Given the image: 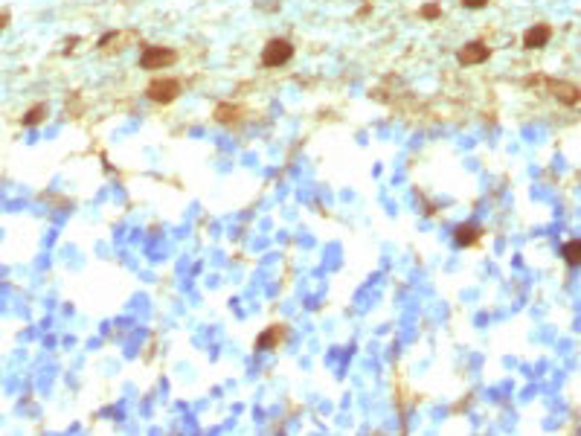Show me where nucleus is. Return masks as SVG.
<instances>
[{
	"label": "nucleus",
	"instance_id": "f257e3e1",
	"mask_svg": "<svg viewBox=\"0 0 581 436\" xmlns=\"http://www.w3.org/2000/svg\"><path fill=\"white\" fill-rule=\"evenodd\" d=\"M294 59V44L288 38H271L262 47V64L265 67H282Z\"/></svg>",
	"mask_w": 581,
	"mask_h": 436
},
{
	"label": "nucleus",
	"instance_id": "f03ea898",
	"mask_svg": "<svg viewBox=\"0 0 581 436\" xmlns=\"http://www.w3.org/2000/svg\"><path fill=\"white\" fill-rule=\"evenodd\" d=\"M535 82L546 84V91H549L552 96H555L558 102L570 105V108H575V105H578V99H581V91H578V84H573V82H555V79H541V76H532V79H526V84H535Z\"/></svg>",
	"mask_w": 581,
	"mask_h": 436
},
{
	"label": "nucleus",
	"instance_id": "7ed1b4c3",
	"mask_svg": "<svg viewBox=\"0 0 581 436\" xmlns=\"http://www.w3.org/2000/svg\"><path fill=\"white\" fill-rule=\"evenodd\" d=\"M178 61V53L172 47H146L140 53V67L143 70H163V67H172Z\"/></svg>",
	"mask_w": 581,
	"mask_h": 436
},
{
	"label": "nucleus",
	"instance_id": "20e7f679",
	"mask_svg": "<svg viewBox=\"0 0 581 436\" xmlns=\"http://www.w3.org/2000/svg\"><path fill=\"white\" fill-rule=\"evenodd\" d=\"M146 96L158 105H169L180 96V82L178 79H154V82H149Z\"/></svg>",
	"mask_w": 581,
	"mask_h": 436
},
{
	"label": "nucleus",
	"instance_id": "39448f33",
	"mask_svg": "<svg viewBox=\"0 0 581 436\" xmlns=\"http://www.w3.org/2000/svg\"><path fill=\"white\" fill-rule=\"evenodd\" d=\"M134 41H140V32L134 30H122V32H108L99 38V53L102 55H113V53H122L128 44H134Z\"/></svg>",
	"mask_w": 581,
	"mask_h": 436
},
{
	"label": "nucleus",
	"instance_id": "423d86ee",
	"mask_svg": "<svg viewBox=\"0 0 581 436\" xmlns=\"http://www.w3.org/2000/svg\"><path fill=\"white\" fill-rule=\"evenodd\" d=\"M488 59H491V47H488V44H483V41H471V44L459 47V53H457V61H459V64H465V67H471V64H483V61H488Z\"/></svg>",
	"mask_w": 581,
	"mask_h": 436
},
{
	"label": "nucleus",
	"instance_id": "0eeeda50",
	"mask_svg": "<svg viewBox=\"0 0 581 436\" xmlns=\"http://www.w3.org/2000/svg\"><path fill=\"white\" fill-rule=\"evenodd\" d=\"M549 38H552L549 23H535L523 32V50H541L549 44Z\"/></svg>",
	"mask_w": 581,
	"mask_h": 436
},
{
	"label": "nucleus",
	"instance_id": "6e6552de",
	"mask_svg": "<svg viewBox=\"0 0 581 436\" xmlns=\"http://www.w3.org/2000/svg\"><path fill=\"white\" fill-rule=\"evenodd\" d=\"M288 337V329L285 326H271V329H265L259 337H256V352H267V349H279V343Z\"/></svg>",
	"mask_w": 581,
	"mask_h": 436
},
{
	"label": "nucleus",
	"instance_id": "1a4fd4ad",
	"mask_svg": "<svg viewBox=\"0 0 581 436\" xmlns=\"http://www.w3.org/2000/svg\"><path fill=\"white\" fill-rule=\"evenodd\" d=\"M479 236H483V230L477 227V224H459L457 230H453V242H457L459 247H471V245H477L479 242Z\"/></svg>",
	"mask_w": 581,
	"mask_h": 436
},
{
	"label": "nucleus",
	"instance_id": "9d476101",
	"mask_svg": "<svg viewBox=\"0 0 581 436\" xmlns=\"http://www.w3.org/2000/svg\"><path fill=\"white\" fill-rule=\"evenodd\" d=\"M242 114H245V111L238 108V105H230V102H221V105H216V120H218L221 125H238V120H242Z\"/></svg>",
	"mask_w": 581,
	"mask_h": 436
},
{
	"label": "nucleus",
	"instance_id": "9b49d317",
	"mask_svg": "<svg viewBox=\"0 0 581 436\" xmlns=\"http://www.w3.org/2000/svg\"><path fill=\"white\" fill-rule=\"evenodd\" d=\"M47 114H50L47 105H44V102H38V105H32V108L21 117V125H23V129H35V125H41V122L47 120Z\"/></svg>",
	"mask_w": 581,
	"mask_h": 436
},
{
	"label": "nucleus",
	"instance_id": "f8f14e48",
	"mask_svg": "<svg viewBox=\"0 0 581 436\" xmlns=\"http://www.w3.org/2000/svg\"><path fill=\"white\" fill-rule=\"evenodd\" d=\"M561 253H564V262L570 265V268H578V265H581V242H578V238H570Z\"/></svg>",
	"mask_w": 581,
	"mask_h": 436
},
{
	"label": "nucleus",
	"instance_id": "ddd939ff",
	"mask_svg": "<svg viewBox=\"0 0 581 436\" xmlns=\"http://www.w3.org/2000/svg\"><path fill=\"white\" fill-rule=\"evenodd\" d=\"M439 15H442V9H439V3H428V6H421V18H424V21H436Z\"/></svg>",
	"mask_w": 581,
	"mask_h": 436
},
{
	"label": "nucleus",
	"instance_id": "4468645a",
	"mask_svg": "<svg viewBox=\"0 0 581 436\" xmlns=\"http://www.w3.org/2000/svg\"><path fill=\"white\" fill-rule=\"evenodd\" d=\"M459 3H462L465 9H483V6L491 3V0H459Z\"/></svg>",
	"mask_w": 581,
	"mask_h": 436
},
{
	"label": "nucleus",
	"instance_id": "2eb2a0df",
	"mask_svg": "<svg viewBox=\"0 0 581 436\" xmlns=\"http://www.w3.org/2000/svg\"><path fill=\"white\" fill-rule=\"evenodd\" d=\"M9 21H12L9 9H0V30H6V26H9Z\"/></svg>",
	"mask_w": 581,
	"mask_h": 436
}]
</instances>
